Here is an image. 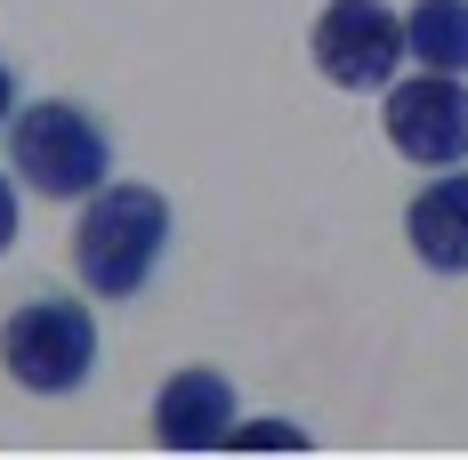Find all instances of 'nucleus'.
Returning a JSON list of instances; mask_svg holds the SVG:
<instances>
[{
	"mask_svg": "<svg viewBox=\"0 0 468 460\" xmlns=\"http://www.w3.org/2000/svg\"><path fill=\"white\" fill-rule=\"evenodd\" d=\"M0 251H16V186L0 178Z\"/></svg>",
	"mask_w": 468,
	"mask_h": 460,
	"instance_id": "nucleus-10",
	"label": "nucleus"
},
{
	"mask_svg": "<svg viewBox=\"0 0 468 460\" xmlns=\"http://www.w3.org/2000/svg\"><path fill=\"white\" fill-rule=\"evenodd\" d=\"M8 113H16V65L0 57V130H8Z\"/></svg>",
	"mask_w": 468,
	"mask_h": 460,
	"instance_id": "nucleus-11",
	"label": "nucleus"
},
{
	"mask_svg": "<svg viewBox=\"0 0 468 460\" xmlns=\"http://www.w3.org/2000/svg\"><path fill=\"white\" fill-rule=\"evenodd\" d=\"M234 380L210 364H186L162 380V396H154V444L162 453H218L234 428Z\"/></svg>",
	"mask_w": 468,
	"mask_h": 460,
	"instance_id": "nucleus-6",
	"label": "nucleus"
},
{
	"mask_svg": "<svg viewBox=\"0 0 468 460\" xmlns=\"http://www.w3.org/2000/svg\"><path fill=\"white\" fill-rule=\"evenodd\" d=\"M8 170H16V186H33L48 202H90L113 178V138L90 105L41 97V105L8 113Z\"/></svg>",
	"mask_w": 468,
	"mask_h": 460,
	"instance_id": "nucleus-2",
	"label": "nucleus"
},
{
	"mask_svg": "<svg viewBox=\"0 0 468 460\" xmlns=\"http://www.w3.org/2000/svg\"><path fill=\"white\" fill-rule=\"evenodd\" d=\"M0 364L25 396H73L97 371V316L65 291H41L0 323Z\"/></svg>",
	"mask_w": 468,
	"mask_h": 460,
	"instance_id": "nucleus-3",
	"label": "nucleus"
},
{
	"mask_svg": "<svg viewBox=\"0 0 468 460\" xmlns=\"http://www.w3.org/2000/svg\"><path fill=\"white\" fill-rule=\"evenodd\" d=\"M162 251H170V202L138 178L130 186L105 178L81 210V227H73V275L97 299H138L162 267Z\"/></svg>",
	"mask_w": 468,
	"mask_h": 460,
	"instance_id": "nucleus-1",
	"label": "nucleus"
},
{
	"mask_svg": "<svg viewBox=\"0 0 468 460\" xmlns=\"http://www.w3.org/2000/svg\"><path fill=\"white\" fill-rule=\"evenodd\" d=\"M379 130H388V145H396L404 162H420V170L468 162V73H412V81H388Z\"/></svg>",
	"mask_w": 468,
	"mask_h": 460,
	"instance_id": "nucleus-5",
	"label": "nucleus"
},
{
	"mask_svg": "<svg viewBox=\"0 0 468 460\" xmlns=\"http://www.w3.org/2000/svg\"><path fill=\"white\" fill-rule=\"evenodd\" d=\"M227 444H242V453H259V444H291V453H299V444H307V428H282V420H259V428H242V420H234Z\"/></svg>",
	"mask_w": 468,
	"mask_h": 460,
	"instance_id": "nucleus-9",
	"label": "nucleus"
},
{
	"mask_svg": "<svg viewBox=\"0 0 468 460\" xmlns=\"http://www.w3.org/2000/svg\"><path fill=\"white\" fill-rule=\"evenodd\" d=\"M404 234L420 251L428 275H468V178L461 170H436L404 210Z\"/></svg>",
	"mask_w": 468,
	"mask_h": 460,
	"instance_id": "nucleus-7",
	"label": "nucleus"
},
{
	"mask_svg": "<svg viewBox=\"0 0 468 460\" xmlns=\"http://www.w3.org/2000/svg\"><path fill=\"white\" fill-rule=\"evenodd\" d=\"M307 57L331 90H388L404 65V16L388 0H324Z\"/></svg>",
	"mask_w": 468,
	"mask_h": 460,
	"instance_id": "nucleus-4",
	"label": "nucleus"
},
{
	"mask_svg": "<svg viewBox=\"0 0 468 460\" xmlns=\"http://www.w3.org/2000/svg\"><path fill=\"white\" fill-rule=\"evenodd\" d=\"M404 57H420V73H468V0H412Z\"/></svg>",
	"mask_w": 468,
	"mask_h": 460,
	"instance_id": "nucleus-8",
	"label": "nucleus"
}]
</instances>
